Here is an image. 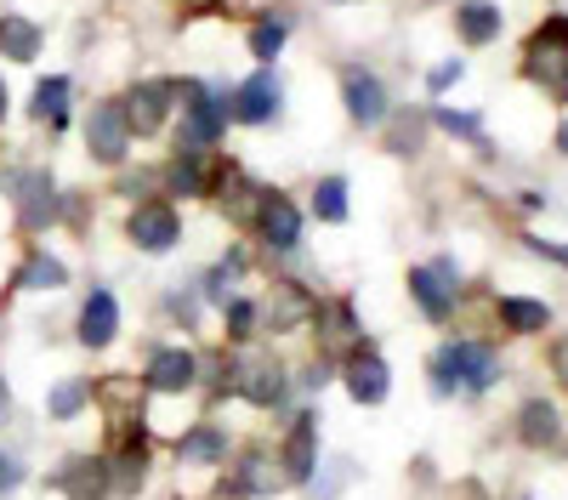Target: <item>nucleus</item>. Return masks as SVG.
<instances>
[{
    "label": "nucleus",
    "instance_id": "nucleus-18",
    "mask_svg": "<svg viewBox=\"0 0 568 500\" xmlns=\"http://www.w3.org/2000/svg\"><path fill=\"white\" fill-rule=\"evenodd\" d=\"M0 52H7V58H18V63H29L34 52H40V29L29 23V18H0Z\"/></svg>",
    "mask_w": 568,
    "mask_h": 500
},
{
    "label": "nucleus",
    "instance_id": "nucleus-34",
    "mask_svg": "<svg viewBox=\"0 0 568 500\" xmlns=\"http://www.w3.org/2000/svg\"><path fill=\"white\" fill-rule=\"evenodd\" d=\"M23 483V467L12 461V455H0V494H7V489H18Z\"/></svg>",
    "mask_w": 568,
    "mask_h": 500
},
{
    "label": "nucleus",
    "instance_id": "nucleus-37",
    "mask_svg": "<svg viewBox=\"0 0 568 500\" xmlns=\"http://www.w3.org/2000/svg\"><path fill=\"white\" fill-rule=\"evenodd\" d=\"M0 120H7V85H0Z\"/></svg>",
    "mask_w": 568,
    "mask_h": 500
},
{
    "label": "nucleus",
    "instance_id": "nucleus-27",
    "mask_svg": "<svg viewBox=\"0 0 568 500\" xmlns=\"http://www.w3.org/2000/svg\"><path fill=\"white\" fill-rule=\"evenodd\" d=\"M324 336H329V347H353V341H358V325H353V307H347V302L329 307V325H324Z\"/></svg>",
    "mask_w": 568,
    "mask_h": 500
},
{
    "label": "nucleus",
    "instance_id": "nucleus-22",
    "mask_svg": "<svg viewBox=\"0 0 568 500\" xmlns=\"http://www.w3.org/2000/svg\"><path fill=\"white\" fill-rule=\"evenodd\" d=\"M557 432H562V421H557V404H529V409H524V438H529L535 449L557 443Z\"/></svg>",
    "mask_w": 568,
    "mask_h": 500
},
{
    "label": "nucleus",
    "instance_id": "nucleus-36",
    "mask_svg": "<svg viewBox=\"0 0 568 500\" xmlns=\"http://www.w3.org/2000/svg\"><path fill=\"white\" fill-rule=\"evenodd\" d=\"M7 409H12V392H7V387H0V421H7Z\"/></svg>",
    "mask_w": 568,
    "mask_h": 500
},
{
    "label": "nucleus",
    "instance_id": "nucleus-32",
    "mask_svg": "<svg viewBox=\"0 0 568 500\" xmlns=\"http://www.w3.org/2000/svg\"><path fill=\"white\" fill-rule=\"evenodd\" d=\"M227 330H233V336H251V330H256V307H251V302H233V307H227Z\"/></svg>",
    "mask_w": 568,
    "mask_h": 500
},
{
    "label": "nucleus",
    "instance_id": "nucleus-31",
    "mask_svg": "<svg viewBox=\"0 0 568 500\" xmlns=\"http://www.w3.org/2000/svg\"><path fill=\"white\" fill-rule=\"evenodd\" d=\"M171 188H176V194H200V165H194V160H176Z\"/></svg>",
    "mask_w": 568,
    "mask_h": 500
},
{
    "label": "nucleus",
    "instance_id": "nucleus-25",
    "mask_svg": "<svg viewBox=\"0 0 568 500\" xmlns=\"http://www.w3.org/2000/svg\"><path fill=\"white\" fill-rule=\"evenodd\" d=\"M278 483H291V472H284V467H273L267 455H251V461H245V489L267 494V489H278Z\"/></svg>",
    "mask_w": 568,
    "mask_h": 500
},
{
    "label": "nucleus",
    "instance_id": "nucleus-1",
    "mask_svg": "<svg viewBox=\"0 0 568 500\" xmlns=\"http://www.w3.org/2000/svg\"><path fill=\"white\" fill-rule=\"evenodd\" d=\"M176 98H182V114H187V120H182V149H187V154H205L216 136H222L227 103H216L200 80H182V85H176Z\"/></svg>",
    "mask_w": 568,
    "mask_h": 500
},
{
    "label": "nucleus",
    "instance_id": "nucleus-12",
    "mask_svg": "<svg viewBox=\"0 0 568 500\" xmlns=\"http://www.w3.org/2000/svg\"><path fill=\"white\" fill-rule=\"evenodd\" d=\"M114 330H120L114 296H109V290H91V296H85V313H80V341H85V347H109Z\"/></svg>",
    "mask_w": 568,
    "mask_h": 500
},
{
    "label": "nucleus",
    "instance_id": "nucleus-30",
    "mask_svg": "<svg viewBox=\"0 0 568 500\" xmlns=\"http://www.w3.org/2000/svg\"><path fill=\"white\" fill-rule=\"evenodd\" d=\"M278 45H284V23H256L251 52H256V58H278Z\"/></svg>",
    "mask_w": 568,
    "mask_h": 500
},
{
    "label": "nucleus",
    "instance_id": "nucleus-15",
    "mask_svg": "<svg viewBox=\"0 0 568 500\" xmlns=\"http://www.w3.org/2000/svg\"><path fill=\"white\" fill-rule=\"evenodd\" d=\"M455 23H460V40L466 45H489L500 34V7H489V0H460Z\"/></svg>",
    "mask_w": 568,
    "mask_h": 500
},
{
    "label": "nucleus",
    "instance_id": "nucleus-29",
    "mask_svg": "<svg viewBox=\"0 0 568 500\" xmlns=\"http://www.w3.org/2000/svg\"><path fill=\"white\" fill-rule=\"evenodd\" d=\"M85 392H91L85 381H63V387L52 392V416H58V421H69V416H80V404H85Z\"/></svg>",
    "mask_w": 568,
    "mask_h": 500
},
{
    "label": "nucleus",
    "instance_id": "nucleus-7",
    "mask_svg": "<svg viewBox=\"0 0 568 500\" xmlns=\"http://www.w3.org/2000/svg\"><path fill=\"white\" fill-rule=\"evenodd\" d=\"M85 136H91V154H98L103 165H120L125 160V143H131V125H125V114L114 103H103V109H91Z\"/></svg>",
    "mask_w": 568,
    "mask_h": 500
},
{
    "label": "nucleus",
    "instance_id": "nucleus-5",
    "mask_svg": "<svg viewBox=\"0 0 568 500\" xmlns=\"http://www.w3.org/2000/svg\"><path fill=\"white\" fill-rule=\"evenodd\" d=\"M256 222H262V234H267L273 251H296V239H302V216H296V205L284 200V194L262 188V200H256Z\"/></svg>",
    "mask_w": 568,
    "mask_h": 500
},
{
    "label": "nucleus",
    "instance_id": "nucleus-35",
    "mask_svg": "<svg viewBox=\"0 0 568 500\" xmlns=\"http://www.w3.org/2000/svg\"><path fill=\"white\" fill-rule=\"evenodd\" d=\"M460 80V63H438L433 69V91H444V85H455Z\"/></svg>",
    "mask_w": 568,
    "mask_h": 500
},
{
    "label": "nucleus",
    "instance_id": "nucleus-24",
    "mask_svg": "<svg viewBox=\"0 0 568 500\" xmlns=\"http://www.w3.org/2000/svg\"><path fill=\"white\" fill-rule=\"evenodd\" d=\"M313 211H318L324 222H342V216H347V182H342V176H324L318 194H313Z\"/></svg>",
    "mask_w": 568,
    "mask_h": 500
},
{
    "label": "nucleus",
    "instance_id": "nucleus-13",
    "mask_svg": "<svg viewBox=\"0 0 568 500\" xmlns=\"http://www.w3.org/2000/svg\"><path fill=\"white\" fill-rule=\"evenodd\" d=\"M165 109H171V85H136L131 98H125V125L131 131H160V120H165Z\"/></svg>",
    "mask_w": 568,
    "mask_h": 500
},
{
    "label": "nucleus",
    "instance_id": "nucleus-19",
    "mask_svg": "<svg viewBox=\"0 0 568 500\" xmlns=\"http://www.w3.org/2000/svg\"><path fill=\"white\" fill-rule=\"evenodd\" d=\"M176 455H182V461H194V467H211V461H227V438L216 427H200V432H187L176 443Z\"/></svg>",
    "mask_w": 568,
    "mask_h": 500
},
{
    "label": "nucleus",
    "instance_id": "nucleus-10",
    "mask_svg": "<svg viewBox=\"0 0 568 500\" xmlns=\"http://www.w3.org/2000/svg\"><path fill=\"white\" fill-rule=\"evenodd\" d=\"M194 376H200V364H194V353H182V347H165L149 364V387L154 392H187V387H194Z\"/></svg>",
    "mask_w": 568,
    "mask_h": 500
},
{
    "label": "nucleus",
    "instance_id": "nucleus-14",
    "mask_svg": "<svg viewBox=\"0 0 568 500\" xmlns=\"http://www.w3.org/2000/svg\"><path fill=\"white\" fill-rule=\"evenodd\" d=\"M347 392H353L358 404H382V398H387V364L375 358V353H353V364H347Z\"/></svg>",
    "mask_w": 568,
    "mask_h": 500
},
{
    "label": "nucleus",
    "instance_id": "nucleus-8",
    "mask_svg": "<svg viewBox=\"0 0 568 500\" xmlns=\"http://www.w3.org/2000/svg\"><path fill=\"white\" fill-rule=\"evenodd\" d=\"M131 245L136 251H171L176 245V211L171 205H142L131 216Z\"/></svg>",
    "mask_w": 568,
    "mask_h": 500
},
{
    "label": "nucleus",
    "instance_id": "nucleus-6",
    "mask_svg": "<svg viewBox=\"0 0 568 500\" xmlns=\"http://www.w3.org/2000/svg\"><path fill=\"white\" fill-rule=\"evenodd\" d=\"M342 91H347V114H353L358 125H382V120H387V85L375 80V74L347 69V74H342Z\"/></svg>",
    "mask_w": 568,
    "mask_h": 500
},
{
    "label": "nucleus",
    "instance_id": "nucleus-26",
    "mask_svg": "<svg viewBox=\"0 0 568 500\" xmlns=\"http://www.w3.org/2000/svg\"><path fill=\"white\" fill-rule=\"evenodd\" d=\"M307 472H313V416H302L291 432V478H307Z\"/></svg>",
    "mask_w": 568,
    "mask_h": 500
},
{
    "label": "nucleus",
    "instance_id": "nucleus-21",
    "mask_svg": "<svg viewBox=\"0 0 568 500\" xmlns=\"http://www.w3.org/2000/svg\"><path fill=\"white\" fill-rule=\"evenodd\" d=\"M34 120H45V125H63V120H69V80H63V74L40 80V91H34Z\"/></svg>",
    "mask_w": 568,
    "mask_h": 500
},
{
    "label": "nucleus",
    "instance_id": "nucleus-20",
    "mask_svg": "<svg viewBox=\"0 0 568 500\" xmlns=\"http://www.w3.org/2000/svg\"><path fill=\"white\" fill-rule=\"evenodd\" d=\"M58 489H69L74 500H98L103 494V461H69L58 472Z\"/></svg>",
    "mask_w": 568,
    "mask_h": 500
},
{
    "label": "nucleus",
    "instance_id": "nucleus-3",
    "mask_svg": "<svg viewBox=\"0 0 568 500\" xmlns=\"http://www.w3.org/2000/svg\"><path fill=\"white\" fill-rule=\"evenodd\" d=\"M524 69H529L535 85L551 91V98H562V91H568V23H562V18H551V23L529 40Z\"/></svg>",
    "mask_w": 568,
    "mask_h": 500
},
{
    "label": "nucleus",
    "instance_id": "nucleus-28",
    "mask_svg": "<svg viewBox=\"0 0 568 500\" xmlns=\"http://www.w3.org/2000/svg\"><path fill=\"white\" fill-rule=\"evenodd\" d=\"M23 285H34V290H58V285H63V262L34 256V262L23 267Z\"/></svg>",
    "mask_w": 568,
    "mask_h": 500
},
{
    "label": "nucleus",
    "instance_id": "nucleus-17",
    "mask_svg": "<svg viewBox=\"0 0 568 500\" xmlns=\"http://www.w3.org/2000/svg\"><path fill=\"white\" fill-rule=\"evenodd\" d=\"M12 194H18V205H23V227L52 222V176L29 171V176H23V188H12Z\"/></svg>",
    "mask_w": 568,
    "mask_h": 500
},
{
    "label": "nucleus",
    "instance_id": "nucleus-4",
    "mask_svg": "<svg viewBox=\"0 0 568 500\" xmlns=\"http://www.w3.org/2000/svg\"><path fill=\"white\" fill-rule=\"evenodd\" d=\"M227 381H233V392H240V398H251V404H278L284 398V364L273 358V353H256V347H245L240 358H233L227 364Z\"/></svg>",
    "mask_w": 568,
    "mask_h": 500
},
{
    "label": "nucleus",
    "instance_id": "nucleus-33",
    "mask_svg": "<svg viewBox=\"0 0 568 500\" xmlns=\"http://www.w3.org/2000/svg\"><path fill=\"white\" fill-rule=\"evenodd\" d=\"M438 125H444V131H460V136H478V120L455 114V109H438Z\"/></svg>",
    "mask_w": 568,
    "mask_h": 500
},
{
    "label": "nucleus",
    "instance_id": "nucleus-9",
    "mask_svg": "<svg viewBox=\"0 0 568 500\" xmlns=\"http://www.w3.org/2000/svg\"><path fill=\"white\" fill-rule=\"evenodd\" d=\"M409 290H415V302L433 313V318H444L449 307H455V279H449V262H438V267H415L409 273Z\"/></svg>",
    "mask_w": 568,
    "mask_h": 500
},
{
    "label": "nucleus",
    "instance_id": "nucleus-2",
    "mask_svg": "<svg viewBox=\"0 0 568 500\" xmlns=\"http://www.w3.org/2000/svg\"><path fill=\"white\" fill-rule=\"evenodd\" d=\"M495 376H500V358H495V347H484V341H460V347H444V353H438V387H444V392H449V387L484 392V387H495Z\"/></svg>",
    "mask_w": 568,
    "mask_h": 500
},
{
    "label": "nucleus",
    "instance_id": "nucleus-16",
    "mask_svg": "<svg viewBox=\"0 0 568 500\" xmlns=\"http://www.w3.org/2000/svg\"><path fill=\"white\" fill-rule=\"evenodd\" d=\"M267 318H273V330H296V325H307V318H313V296L296 290V285H273Z\"/></svg>",
    "mask_w": 568,
    "mask_h": 500
},
{
    "label": "nucleus",
    "instance_id": "nucleus-11",
    "mask_svg": "<svg viewBox=\"0 0 568 500\" xmlns=\"http://www.w3.org/2000/svg\"><path fill=\"white\" fill-rule=\"evenodd\" d=\"M227 114H240L245 125L273 120V114H278V80H273V74H251V80L240 85V103H227Z\"/></svg>",
    "mask_w": 568,
    "mask_h": 500
},
{
    "label": "nucleus",
    "instance_id": "nucleus-23",
    "mask_svg": "<svg viewBox=\"0 0 568 500\" xmlns=\"http://www.w3.org/2000/svg\"><path fill=\"white\" fill-rule=\"evenodd\" d=\"M500 318H506L511 330H524V336H529V330H546V325H551V313H546L540 302H517V296H511V302H500Z\"/></svg>",
    "mask_w": 568,
    "mask_h": 500
}]
</instances>
